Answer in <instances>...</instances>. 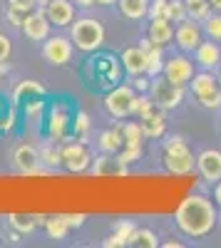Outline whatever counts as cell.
I'll list each match as a JSON object with an SVG mask.
<instances>
[{
  "mask_svg": "<svg viewBox=\"0 0 221 248\" xmlns=\"http://www.w3.org/2000/svg\"><path fill=\"white\" fill-rule=\"evenodd\" d=\"M162 47L159 45H152L149 50H147V75L149 77H157V75H162V70H164V62H162Z\"/></svg>",
  "mask_w": 221,
  "mask_h": 248,
  "instance_id": "cell-27",
  "label": "cell"
},
{
  "mask_svg": "<svg viewBox=\"0 0 221 248\" xmlns=\"http://www.w3.org/2000/svg\"><path fill=\"white\" fill-rule=\"evenodd\" d=\"M149 20H172L169 17V0H149Z\"/></svg>",
  "mask_w": 221,
  "mask_h": 248,
  "instance_id": "cell-31",
  "label": "cell"
},
{
  "mask_svg": "<svg viewBox=\"0 0 221 248\" xmlns=\"http://www.w3.org/2000/svg\"><path fill=\"white\" fill-rule=\"evenodd\" d=\"M174 221L179 231L189 238H202L216 226V209L206 196H187L174 211Z\"/></svg>",
  "mask_w": 221,
  "mask_h": 248,
  "instance_id": "cell-1",
  "label": "cell"
},
{
  "mask_svg": "<svg viewBox=\"0 0 221 248\" xmlns=\"http://www.w3.org/2000/svg\"><path fill=\"white\" fill-rule=\"evenodd\" d=\"M45 15H47V20L52 25L67 28L75 20V8H72L70 0H50V3L45 5Z\"/></svg>",
  "mask_w": 221,
  "mask_h": 248,
  "instance_id": "cell-13",
  "label": "cell"
},
{
  "mask_svg": "<svg viewBox=\"0 0 221 248\" xmlns=\"http://www.w3.org/2000/svg\"><path fill=\"white\" fill-rule=\"evenodd\" d=\"M209 3H211V8H214L216 13H221V0H209Z\"/></svg>",
  "mask_w": 221,
  "mask_h": 248,
  "instance_id": "cell-44",
  "label": "cell"
},
{
  "mask_svg": "<svg viewBox=\"0 0 221 248\" xmlns=\"http://www.w3.org/2000/svg\"><path fill=\"white\" fill-rule=\"evenodd\" d=\"M23 20H25V13H23V10L8 8V23H10L13 28H23Z\"/></svg>",
  "mask_w": 221,
  "mask_h": 248,
  "instance_id": "cell-37",
  "label": "cell"
},
{
  "mask_svg": "<svg viewBox=\"0 0 221 248\" xmlns=\"http://www.w3.org/2000/svg\"><path fill=\"white\" fill-rule=\"evenodd\" d=\"M45 231H47V236L55 238V241H65L67 233H70V226H67V221H65L63 216L57 214V216L45 218Z\"/></svg>",
  "mask_w": 221,
  "mask_h": 248,
  "instance_id": "cell-25",
  "label": "cell"
},
{
  "mask_svg": "<svg viewBox=\"0 0 221 248\" xmlns=\"http://www.w3.org/2000/svg\"><path fill=\"white\" fill-rule=\"evenodd\" d=\"M134 223L132 221H119L117 226H114V231H112V236L105 241V246L107 248H112V246H117V248H122V246H132V238H134Z\"/></svg>",
  "mask_w": 221,
  "mask_h": 248,
  "instance_id": "cell-20",
  "label": "cell"
},
{
  "mask_svg": "<svg viewBox=\"0 0 221 248\" xmlns=\"http://www.w3.org/2000/svg\"><path fill=\"white\" fill-rule=\"evenodd\" d=\"M214 201H216V206H221V181H216V186H214Z\"/></svg>",
  "mask_w": 221,
  "mask_h": 248,
  "instance_id": "cell-41",
  "label": "cell"
},
{
  "mask_svg": "<svg viewBox=\"0 0 221 248\" xmlns=\"http://www.w3.org/2000/svg\"><path fill=\"white\" fill-rule=\"evenodd\" d=\"M75 3H77V5H82V8H87V5L95 3V0H75Z\"/></svg>",
  "mask_w": 221,
  "mask_h": 248,
  "instance_id": "cell-45",
  "label": "cell"
},
{
  "mask_svg": "<svg viewBox=\"0 0 221 248\" xmlns=\"http://www.w3.org/2000/svg\"><path fill=\"white\" fill-rule=\"evenodd\" d=\"M187 3V13L191 20H204L211 10V3L209 0H184Z\"/></svg>",
  "mask_w": 221,
  "mask_h": 248,
  "instance_id": "cell-28",
  "label": "cell"
},
{
  "mask_svg": "<svg viewBox=\"0 0 221 248\" xmlns=\"http://www.w3.org/2000/svg\"><path fill=\"white\" fill-rule=\"evenodd\" d=\"M37 161H40V154L30 147V144H20V147L13 152V167L20 174H35V171H40Z\"/></svg>",
  "mask_w": 221,
  "mask_h": 248,
  "instance_id": "cell-14",
  "label": "cell"
},
{
  "mask_svg": "<svg viewBox=\"0 0 221 248\" xmlns=\"http://www.w3.org/2000/svg\"><path fill=\"white\" fill-rule=\"evenodd\" d=\"M204 32L211 37V40H216V43H221V13H216V15H206L204 17Z\"/></svg>",
  "mask_w": 221,
  "mask_h": 248,
  "instance_id": "cell-30",
  "label": "cell"
},
{
  "mask_svg": "<svg viewBox=\"0 0 221 248\" xmlns=\"http://www.w3.org/2000/svg\"><path fill=\"white\" fill-rule=\"evenodd\" d=\"M72 40L63 37V35H55V37H47L45 45H43V57L55 67H63L72 60Z\"/></svg>",
  "mask_w": 221,
  "mask_h": 248,
  "instance_id": "cell-7",
  "label": "cell"
},
{
  "mask_svg": "<svg viewBox=\"0 0 221 248\" xmlns=\"http://www.w3.org/2000/svg\"><path fill=\"white\" fill-rule=\"evenodd\" d=\"M172 37H174V30H172L169 20H152L149 23V40L154 45L164 47V45L172 43Z\"/></svg>",
  "mask_w": 221,
  "mask_h": 248,
  "instance_id": "cell-21",
  "label": "cell"
},
{
  "mask_svg": "<svg viewBox=\"0 0 221 248\" xmlns=\"http://www.w3.org/2000/svg\"><path fill=\"white\" fill-rule=\"evenodd\" d=\"M87 129H90V117H87L85 112H79L77 119H75V134H77L79 139H85V137H87Z\"/></svg>",
  "mask_w": 221,
  "mask_h": 248,
  "instance_id": "cell-34",
  "label": "cell"
},
{
  "mask_svg": "<svg viewBox=\"0 0 221 248\" xmlns=\"http://www.w3.org/2000/svg\"><path fill=\"white\" fill-rule=\"evenodd\" d=\"M35 3H37V5H47V3H50V0H35Z\"/></svg>",
  "mask_w": 221,
  "mask_h": 248,
  "instance_id": "cell-47",
  "label": "cell"
},
{
  "mask_svg": "<svg viewBox=\"0 0 221 248\" xmlns=\"http://www.w3.org/2000/svg\"><path fill=\"white\" fill-rule=\"evenodd\" d=\"M50 20L45 15V10H30L25 13V20H23V32L28 40H32V43H43V40L50 37Z\"/></svg>",
  "mask_w": 221,
  "mask_h": 248,
  "instance_id": "cell-10",
  "label": "cell"
},
{
  "mask_svg": "<svg viewBox=\"0 0 221 248\" xmlns=\"http://www.w3.org/2000/svg\"><path fill=\"white\" fill-rule=\"evenodd\" d=\"M122 65L129 75L139 77V75H147V50L142 45H134V47H127L122 52Z\"/></svg>",
  "mask_w": 221,
  "mask_h": 248,
  "instance_id": "cell-16",
  "label": "cell"
},
{
  "mask_svg": "<svg viewBox=\"0 0 221 248\" xmlns=\"http://www.w3.org/2000/svg\"><path fill=\"white\" fill-rule=\"evenodd\" d=\"M167 109H162L159 105H152L144 114H142V129H144V137H152V139H159L164 134V117Z\"/></svg>",
  "mask_w": 221,
  "mask_h": 248,
  "instance_id": "cell-15",
  "label": "cell"
},
{
  "mask_svg": "<svg viewBox=\"0 0 221 248\" xmlns=\"http://www.w3.org/2000/svg\"><path fill=\"white\" fill-rule=\"evenodd\" d=\"M125 137V147H142L144 141V129H142V122H125L119 124Z\"/></svg>",
  "mask_w": 221,
  "mask_h": 248,
  "instance_id": "cell-23",
  "label": "cell"
},
{
  "mask_svg": "<svg viewBox=\"0 0 221 248\" xmlns=\"http://www.w3.org/2000/svg\"><path fill=\"white\" fill-rule=\"evenodd\" d=\"M164 167L169 174L187 176L194 171V154L189 152L187 141L182 137H174L164 144Z\"/></svg>",
  "mask_w": 221,
  "mask_h": 248,
  "instance_id": "cell-3",
  "label": "cell"
},
{
  "mask_svg": "<svg viewBox=\"0 0 221 248\" xmlns=\"http://www.w3.org/2000/svg\"><path fill=\"white\" fill-rule=\"evenodd\" d=\"M119 10L129 20H139L149 13V0H119Z\"/></svg>",
  "mask_w": 221,
  "mask_h": 248,
  "instance_id": "cell-24",
  "label": "cell"
},
{
  "mask_svg": "<svg viewBox=\"0 0 221 248\" xmlns=\"http://www.w3.org/2000/svg\"><path fill=\"white\" fill-rule=\"evenodd\" d=\"M139 156H142V147H127L125 152H117V164L119 167H127V164H132V161H137Z\"/></svg>",
  "mask_w": 221,
  "mask_h": 248,
  "instance_id": "cell-33",
  "label": "cell"
},
{
  "mask_svg": "<svg viewBox=\"0 0 221 248\" xmlns=\"http://www.w3.org/2000/svg\"><path fill=\"white\" fill-rule=\"evenodd\" d=\"M67 124H70V119H67L65 107H55V109L50 112V137H52V139H65Z\"/></svg>",
  "mask_w": 221,
  "mask_h": 248,
  "instance_id": "cell-22",
  "label": "cell"
},
{
  "mask_svg": "<svg viewBox=\"0 0 221 248\" xmlns=\"http://www.w3.org/2000/svg\"><path fill=\"white\" fill-rule=\"evenodd\" d=\"M191 92L204 109H221V87L219 79L209 72H199L191 77Z\"/></svg>",
  "mask_w": 221,
  "mask_h": 248,
  "instance_id": "cell-4",
  "label": "cell"
},
{
  "mask_svg": "<svg viewBox=\"0 0 221 248\" xmlns=\"http://www.w3.org/2000/svg\"><path fill=\"white\" fill-rule=\"evenodd\" d=\"M8 223H10V229L17 231V233H30L35 231L37 226H45V216H30V214H10L8 216Z\"/></svg>",
  "mask_w": 221,
  "mask_h": 248,
  "instance_id": "cell-19",
  "label": "cell"
},
{
  "mask_svg": "<svg viewBox=\"0 0 221 248\" xmlns=\"http://www.w3.org/2000/svg\"><path fill=\"white\" fill-rule=\"evenodd\" d=\"M169 17L174 20V23H184V20L189 17L184 0H169Z\"/></svg>",
  "mask_w": 221,
  "mask_h": 248,
  "instance_id": "cell-32",
  "label": "cell"
},
{
  "mask_svg": "<svg viewBox=\"0 0 221 248\" xmlns=\"http://www.w3.org/2000/svg\"><path fill=\"white\" fill-rule=\"evenodd\" d=\"M3 72H5V70H3V62H0V79H3Z\"/></svg>",
  "mask_w": 221,
  "mask_h": 248,
  "instance_id": "cell-48",
  "label": "cell"
},
{
  "mask_svg": "<svg viewBox=\"0 0 221 248\" xmlns=\"http://www.w3.org/2000/svg\"><path fill=\"white\" fill-rule=\"evenodd\" d=\"M196 169L209 184L221 181V152L219 149H204L196 156Z\"/></svg>",
  "mask_w": 221,
  "mask_h": 248,
  "instance_id": "cell-11",
  "label": "cell"
},
{
  "mask_svg": "<svg viewBox=\"0 0 221 248\" xmlns=\"http://www.w3.org/2000/svg\"><path fill=\"white\" fill-rule=\"evenodd\" d=\"M40 156H43V161H45V164H50V167H57V164H63V152H57V149L52 152L50 147H45Z\"/></svg>",
  "mask_w": 221,
  "mask_h": 248,
  "instance_id": "cell-35",
  "label": "cell"
},
{
  "mask_svg": "<svg viewBox=\"0 0 221 248\" xmlns=\"http://www.w3.org/2000/svg\"><path fill=\"white\" fill-rule=\"evenodd\" d=\"M149 97L154 99V105H159L162 109H174L182 105L184 99V87L174 85V82H169L167 77H152L149 82Z\"/></svg>",
  "mask_w": 221,
  "mask_h": 248,
  "instance_id": "cell-5",
  "label": "cell"
},
{
  "mask_svg": "<svg viewBox=\"0 0 221 248\" xmlns=\"http://www.w3.org/2000/svg\"><path fill=\"white\" fill-rule=\"evenodd\" d=\"M72 45L82 52H95L99 45L105 43V28L92 17H82V20H75L72 23Z\"/></svg>",
  "mask_w": 221,
  "mask_h": 248,
  "instance_id": "cell-2",
  "label": "cell"
},
{
  "mask_svg": "<svg viewBox=\"0 0 221 248\" xmlns=\"http://www.w3.org/2000/svg\"><path fill=\"white\" fill-rule=\"evenodd\" d=\"M8 57H10V40H8V35L0 32V62H5Z\"/></svg>",
  "mask_w": 221,
  "mask_h": 248,
  "instance_id": "cell-40",
  "label": "cell"
},
{
  "mask_svg": "<svg viewBox=\"0 0 221 248\" xmlns=\"http://www.w3.org/2000/svg\"><path fill=\"white\" fill-rule=\"evenodd\" d=\"M194 57H196V62H199L204 70L216 67L219 62H221V50H219V45H216V40H211V43H202V45L194 50Z\"/></svg>",
  "mask_w": 221,
  "mask_h": 248,
  "instance_id": "cell-17",
  "label": "cell"
},
{
  "mask_svg": "<svg viewBox=\"0 0 221 248\" xmlns=\"http://www.w3.org/2000/svg\"><path fill=\"white\" fill-rule=\"evenodd\" d=\"M28 94H32V97H43V94H45V87H43V85H37V82H32V79H25V82H20V85L15 87L13 99H15V102H23Z\"/></svg>",
  "mask_w": 221,
  "mask_h": 248,
  "instance_id": "cell-26",
  "label": "cell"
},
{
  "mask_svg": "<svg viewBox=\"0 0 221 248\" xmlns=\"http://www.w3.org/2000/svg\"><path fill=\"white\" fill-rule=\"evenodd\" d=\"M97 147L102 154H117L119 149L125 147V137H122V129H119V124L114 129H105L97 139Z\"/></svg>",
  "mask_w": 221,
  "mask_h": 248,
  "instance_id": "cell-18",
  "label": "cell"
},
{
  "mask_svg": "<svg viewBox=\"0 0 221 248\" xmlns=\"http://www.w3.org/2000/svg\"><path fill=\"white\" fill-rule=\"evenodd\" d=\"M60 216H63L65 221H67V226H70V229H79V226H82L85 223V214H60Z\"/></svg>",
  "mask_w": 221,
  "mask_h": 248,
  "instance_id": "cell-38",
  "label": "cell"
},
{
  "mask_svg": "<svg viewBox=\"0 0 221 248\" xmlns=\"http://www.w3.org/2000/svg\"><path fill=\"white\" fill-rule=\"evenodd\" d=\"M8 3H10V8H15V10H23V13H30L37 3H35V0H8Z\"/></svg>",
  "mask_w": 221,
  "mask_h": 248,
  "instance_id": "cell-39",
  "label": "cell"
},
{
  "mask_svg": "<svg viewBox=\"0 0 221 248\" xmlns=\"http://www.w3.org/2000/svg\"><path fill=\"white\" fill-rule=\"evenodd\" d=\"M132 246L137 248H157L159 241H157V233L149 231V229H137L134 231V238H132Z\"/></svg>",
  "mask_w": 221,
  "mask_h": 248,
  "instance_id": "cell-29",
  "label": "cell"
},
{
  "mask_svg": "<svg viewBox=\"0 0 221 248\" xmlns=\"http://www.w3.org/2000/svg\"><path fill=\"white\" fill-rule=\"evenodd\" d=\"M162 75H164L169 82H174V85L184 87V85H189L191 77H194V65H191V60H189V57H184V55H174L172 60L164 62Z\"/></svg>",
  "mask_w": 221,
  "mask_h": 248,
  "instance_id": "cell-9",
  "label": "cell"
},
{
  "mask_svg": "<svg viewBox=\"0 0 221 248\" xmlns=\"http://www.w3.org/2000/svg\"><path fill=\"white\" fill-rule=\"evenodd\" d=\"M97 5H114V3H119V0H95Z\"/></svg>",
  "mask_w": 221,
  "mask_h": 248,
  "instance_id": "cell-43",
  "label": "cell"
},
{
  "mask_svg": "<svg viewBox=\"0 0 221 248\" xmlns=\"http://www.w3.org/2000/svg\"><path fill=\"white\" fill-rule=\"evenodd\" d=\"M63 164H65V169L67 171H75V174H79V171H85V169H90V161H92V154H90V149L85 147L82 141H72V144H65L63 149Z\"/></svg>",
  "mask_w": 221,
  "mask_h": 248,
  "instance_id": "cell-8",
  "label": "cell"
},
{
  "mask_svg": "<svg viewBox=\"0 0 221 248\" xmlns=\"http://www.w3.org/2000/svg\"><path fill=\"white\" fill-rule=\"evenodd\" d=\"M134 102H137V94L132 87L122 85V87H114L112 92H107L105 97V109L114 117V119H125L129 114H134Z\"/></svg>",
  "mask_w": 221,
  "mask_h": 248,
  "instance_id": "cell-6",
  "label": "cell"
},
{
  "mask_svg": "<svg viewBox=\"0 0 221 248\" xmlns=\"http://www.w3.org/2000/svg\"><path fill=\"white\" fill-rule=\"evenodd\" d=\"M174 40L184 52H194L199 45H202V28L196 25V20L187 17L184 23H179V28L174 32Z\"/></svg>",
  "mask_w": 221,
  "mask_h": 248,
  "instance_id": "cell-12",
  "label": "cell"
},
{
  "mask_svg": "<svg viewBox=\"0 0 221 248\" xmlns=\"http://www.w3.org/2000/svg\"><path fill=\"white\" fill-rule=\"evenodd\" d=\"M164 246H167V248H179V246H182V243H179V241H167Z\"/></svg>",
  "mask_w": 221,
  "mask_h": 248,
  "instance_id": "cell-46",
  "label": "cell"
},
{
  "mask_svg": "<svg viewBox=\"0 0 221 248\" xmlns=\"http://www.w3.org/2000/svg\"><path fill=\"white\" fill-rule=\"evenodd\" d=\"M216 79H219V87H221V72H219V77H216Z\"/></svg>",
  "mask_w": 221,
  "mask_h": 248,
  "instance_id": "cell-49",
  "label": "cell"
},
{
  "mask_svg": "<svg viewBox=\"0 0 221 248\" xmlns=\"http://www.w3.org/2000/svg\"><path fill=\"white\" fill-rule=\"evenodd\" d=\"M219 132H221V122H219Z\"/></svg>",
  "mask_w": 221,
  "mask_h": 248,
  "instance_id": "cell-50",
  "label": "cell"
},
{
  "mask_svg": "<svg viewBox=\"0 0 221 248\" xmlns=\"http://www.w3.org/2000/svg\"><path fill=\"white\" fill-rule=\"evenodd\" d=\"M154 105V99L152 97H144V94H137V102H134V114H139V117H142L149 107Z\"/></svg>",
  "mask_w": 221,
  "mask_h": 248,
  "instance_id": "cell-36",
  "label": "cell"
},
{
  "mask_svg": "<svg viewBox=\"0 0 221 248\" xmlns=\"http://www.w3.org/2000/svg\"><path fill=\"white\" fill-rule=\"evenodd\" d=\"M137 90H149V82L147 79H137Z\"/></svg>",
  "mask_w": 221,
  "mask_h": 248,
  "instance_id": "cell-42",
  "label": "cell"
}]
</instances>
